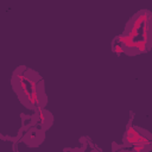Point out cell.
Returning a JSON list of instances; mask_svg holds the SVG:
<instances>
[{"label": "cell", "instance_id": "obj_1", "mask_svg": "<svg viewBox=\"0 0 152 152\" xmlns=\"http://www.w3.org/2000/svg\"><path fill=\"white\" fill-rule=\"evenodd\" d=\"M113 51L137 56L148 52L152 48V13L140 10L127 21L124 32L113 40Z\"/></svg>", "mask_w": 152, "mask_h": 152}, {"label": "cell", "instance_id": "obj_2", "mask_svg": "<svg viewBox=\"0 0 152 152\" xmlns=\"http://www.w3.org/2000/svg\"><path fill=\"white\" fill-rule=\"evenodd\" d=\"M11 84L19 101L28 109L37 110L45 108L48 96L45 94L42 76L27 66H18L11 77Z\"/></svg>", "mask_w": 152, "mask_h": 152}, {"label": "cell", "instance_id": "obj_3", "mask_svg": "<svg viewBox=\"0 0 152 152\" xmlns=\"http://www.w3.org/2000/svg\"><path fill=\"white\" fill-rule=\"evenodd\" d=\"M124 142L125 144H152V135L148 134V132L138 128L135 126L128 125L126 133L124 135Z\"/></svg>", "mask_w": 152, "mask_h": 152}, {"label": "cell", "instance_id": "obj_4", "mask_svg": "<svg viewBox=\"0 0 152 152\" xmlns=\"http://www.w3.org/2000/svg\"><path fill=\"white\" fill-rule=\"evenodd\" d=\"M53 122V118L51 115V113L49 110H46L45 108H39L37 110H34V114L30 118V126H37L44 131L49 129L51 127Z\"/></svg>", "mask_w": 152, "mask_h": 152}, {"label": "cell", "instance_id": "obj_5", "mask_svg": "<svg viewBox=\"0 0 152 152\" xmlns=\"http://www.w3.org/2000/svg\"><path fill=\"white\" fill-rule=\"evenodd\" d=\"M45 131L37 127V126H30L28 125V131L24 133V142L28 146H38L40 142L44 140V133Z\"/></svg>", "mask_w": 152, "mask_h": 152}]
</instances>
